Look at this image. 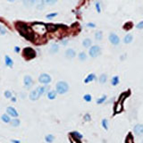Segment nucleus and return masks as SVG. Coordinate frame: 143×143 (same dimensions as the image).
I'll return each mask as SVG.
<instances>
[{
	"label": "nucleus",
	"instance_id": "f257e3e1",
	"mask_svg": "<svg viewBox=\"0 0 143 143\" xmlns=\"http://www.w3.org/2000/svg\"><path fill=\"white\" fill-rule=\"evenodd\" d=\"M17 26L19 31L20 33L22 34L23 37L26 38L27 39H33V35L31 34V29L27 26V24L23 23V22H18L16 24Z\"/></svg>",
	"mask_w": 143,
	"mask_h": 143
},
{
	"label": "nucleus",
	"instance_id": "f03ea898",
	"mask_svg": "<svg viewBox=\"0 0 143 143\" xmlns=\"http://www.w3.org/2000/svg\"><path fill=\"white\" fill-rule=\"evenodd\" d=\"M68 90H69V85H68V83L65 82V81H61L56 83V91L57 92V94L63 95V94H65Z\"/></svg>",
	"mask_w": 143,
	"mask_h": 143
},
{
	"label": "nucleus",
	"instance_id": "7ed1b4c3",
	"mask_svg": "<svg viewBox=\"0 0 143 143\" xmlns=\"http://www.w3.org/2000/svg\"><path fill=\"white\" fill-rule=\"evenodd\" d=\"M31 29L39 35L45 34L46 31H47V25L41 23V22H35V23H33L32 25H31Z\"/></svg>",
	"mask_w": 143,
	"mask_h": 143
},
{
	"label": "nucleus",
	"instance_id": "20e7f679",
	"mask_svg": "<svg viewBox=\"0 0 143 143\" xmlns=\"http://www.w3.org/2000/svg\"><path fill=\"white\" fill-rule=\"evenodd\" d=\"M89 54L91 57L95 58L101 54V48H100L99 46H92V47L90 48Z\"/></svg>",
	"mask_w": 143,
	"mask_h": 143
},
{
	"label": "nucleus",
	"instance_id": "39448f33",
	"mask_svg": "<svg viewBox=\"0 0 143 143\" xmlns=\"http://www.w3.org/2000/svg\"><path fill=\"white\" fill-rule=\"evenodd\" d=\"M23 56L28 59H31V58H34L36 56V52L31 47H25L23 49Z\"/></svg>",
	"mask_w": 143,
	"mask_h": 143
},
{
	"label": "nucleus",
	"instance_id": "423d86ee",
	"mask_svg": "<svg viewBox=\"0 0 143 143\" xmlns=\"http://www.w3.org/2000/svg\"><path fill=\"white\" fill-rule=\"evenodd\" d=\"M51 81H52V78L50 77V75L47 74V73H42V74L39 75V82L42 84H45V85L50 83Z\"/></svg>",
	"mask_w": 143,
	"mask_h": 143
},
{
	"label": "nucleus",
	"instance_id": "0eeeda50",
	"mask_svg": "<svg viewBox=\"0 0 143 143\" xmlns=\"http://www.w3.org/2000/svg\"><path fill=\"white\" fill-rule=\"evenodd\" d=\"M6 114H7L9 116L14 117V118H17V117L19 116L18 112L16 111V109L13 106H8L7 108H6Z\"/></svg>",
	"mask_w": 143,
	"mask_h": 143
},
{
	"label": "nucleus",
	"instance_id": "6e6552de",
	"mask_svg": "<svg viewBox=\"0 0 143 143\" xmlns=\"http://www.w3.org/2000/svg\"><path fill=\"white\" fill-rule=\"evenodd\" d=\"M133 132L137 136H142L143 135V124L141 123H137L133 128Z\"/></svg>",
	"mask_w": 143,
	"mask_h": 143
},
{
	"label": "nucleus",
	"instance_id": "1a4fd4ad",
	"mask_svg": "<svg viewBox=\"0 0 143 143\" xmlns=\"http://www.w3.org/2000/svg\"><path fill=\"white\" fill-rule=\"evenodd\" d=\"M108 39H109V41H110L111 43H112L113 45H115V46H117L120 43L119 37L116 34H115V33H110V34H109Z\"/></svg>",
	"mask_w": 143,
	"mask_h": 143
},
{
	"label": "nucleus",
	"instance_id": "9d476101",
	"mask_svg": "<svg viewBox=\"0 0 143 143\" xmlns=\"http://www.w3.org/2000/svg\"><path fill=\"white\" fill-rule=\"evenodd\" d=\"M23 83H24V86L27 88V89H30L33 84L32 78H31V76H29V75H26L23 79Z\"/></svg>",
	"mask_w": 143,
	"mask_h": 143
},
{
	"label": "nucleus",
	"instance_id": "9b49d317",
	"mask_svg": "<svg viewBox=\"0 0 143 143\" xmlns=\"http://www.w3.org/2000/svg\"><path fill=\"white\" fill-rule=\"evenodd\" d=\"M39 97H40V95H39V91H38V90L36 89V90H32V91L31 92V94H30V99L31 100H33V101H35V100L39 99Z\"/></svg>",
	"mask_w": 143,
	"mask_h": 143
},
{
	"label": "nucleus",
	"instance_id": "f8f14e48",
	"mask_svg": "<svg viewBox=\"0 0 143 143\" xmlns=\"http://www.w3.org/2000/svg\"><path fill=\"white\" fill-rule=\"evenodd\" d=\"M75 56H76V53H75V51L73 49V48H69V49L66 50L65 56H66L67 58H69V59H72V58L75 57Z\"/></svg>",
	"mask_w": 143,
	"mask_h": 143
},
{
	"label": "nucleus",
	"instance_id": "ddd939ff",
	"mask_svg": "<svg viewBox=\"0 0 143 143\" xmlns=\"http://www.w3.org/2000/svg\"><path fill=\"white\" fill-rule=\"evenodd\" d=\"M96 79V75L94 74V73H90V74L88 75L87 77L85 78V80H84V83H90L91 82V81H93L94 80Z\"/></svg>",
	"mask_w": 143,
	"mask_h": 143
},
{
	"label": "nucleus",
	"instance_id": "4468645a",
	"mask_svg": "<svg viewBox=\"0 0 143 143\" xmlns=\"http://www.w3.org/2000/svg\"><path fill=\"white\" fill-rule=\"evenodd\" d=\"M47 98L50 100H53L55 98H56V96H57V92L56 91V90H49V91L47 92Z\"/></svg>",
	"mask_w": 143,
	"mask_h": 143
},
{
	"label": "nucleus",
	"instance_id": "2eb2a0df",
	"mask_svg": "<svg viewBox=\"0 0 143 143\" xmlns=\"http://www.w3.org/2000/svg\"><path fill=\"white\" fill-rule=\"evenodd\" d=\"M5 65L8 67H13V65H14V61L12 60V58L10 57L9 56H5Z\"/></svg>",
	"mask_w": 143,
	"mask_h": 143
},
{
	"label": "nucleus",
	"instance_id": "dca6fc26",
	"mask_svg": "<svg viewBox=\"0 0 143 143\" xmlns=\"http://www.w3.org/2000/svg\"><path fill=\"white\" fill-rule=\"evenodd\" d=\"M22 2L26 7H31L35 4L36 0H22Z\"/></svg>",
	"mask_w": 143,
	"mask_h": 143
},
{
	"label": "nucleus",
	"instance_id": "f3484780",
	"mask_svg": "<svg viewBox=\"0 0 143 143\" xmlns=\"http://www.w3.org/2000/svg\"><path fill=\"white\" fill-rule=\"evenodd\" d=\"M132 39H133V37H132V35L127 34L124 38H123V42H124L125 44H130L132 41Z\"/></svg>",
	"mask_w": 143,
	"mask_h": 143
},
{
	"label": "nucleus",
	"instance_id": "a211bd4d",
	"mask_svg": "<svg viewBox=\"0 0 143 143\" xmlns=\"http://www.w3.org/2000/svg\"><path fill=\"white\" fill-rule=\"evenodd\" d=\"M58 50H59V47H58L57 44H53V45L51 46V47H50V53L56 54L58 52Z\"/></svg>",
	"mask_w": 143,
	"mask_h": 143
},
{
	"label": "nucleus",
	"instance_id": "6ab92c4d",
	"mask_svg": "<svg viewBox=\"0 0 143 143\" xmlns=\"http://www.w3.org/2000/svg\"><path fill=\"white\" fill-rule=\"evenodd\" d=\"M1 119H2V121H3L4 123H11V118H10V116L7 115V114H5V115H2V116H1Z\"/></svg>",
	"mask_w": 143,
	"mask_h": 143
},
{
	"label": "nucleus",
	"instance_id": "aec40b11",
	"mask_svg": "<svg viewBox=\"0 0 143 143\" xmlns=\"http://www.w3.org/2000/svg\"><path fill=\"white\" fill-rule=\"evenodd\" d=\"M71 135L73 136V138L76 139V140H81V139H82V134H81L80 132H71Z\"/></svg>",
	"mask_w": 143,
	"mask_h": 143
},
{
	"label": "nucleus",
	"instance_id": "412c9836",
	"mask_svg": "<svg viewBox=\"0 0 143 143\" xmlns=\"http://www.w3.org/2000/svg\"><path fill=\"white\" fill-rule=\"evenodd\" d=\"M106 81H107V75L105 74V73H102V74L99 76V79H98V81H99V83L104 84V83L106 82Z\"/></svg>",
	"mask_w": 143,
	"mask_h": 143
},
{
	"label": "nucleus",
	"instance_id": "4be33fe9",
	"mask_svg": "<svg viewBox=\"0 0 143 143\" xmlns=\"http://www.w3.org/2000/svg\"><path fill=\"white\" fill-rule=\"evenodd\" d=\"M120 82V79L119 77L117 76V75H115V76H114L112 78V81H111V84H112L113 86H117Z\"/></svg>",
	"mask_w": 143,
	"mask_h": 143
},
{
	"label": "nucleus",
	"instance_id": "5701e85b",
	"mask_svg": "<svg viewBox=\"0 0 143 143\" xmlns=\"http://www.w3.org/2000/svg\"><path fill=\"white\" fill-rule=\"evenodd\" d=\"M37 90H38V91H39V95L41 96V95H43V94L45 93V92L48 90V87H47V86H42V87L37 88Z\"/></svg>",
	"mask_w": 143,
	"mask_h": 143
},
{
	"label": "nucleus",
	"instance_id": "b1692460",
	"mask_svg": "<svg viewBox=\"0 0 143 143\" xmlns=\"http://www.w3.org/2000/svg\"><path fill=\"white\" fill-rule=\"evenodd\" d=\"M91 44H92V41H91V39H85L82 41V45L84 47H90V46H91Z\"/></svg>",
	"mask_w": 143,
	"mask_h": 143
},
{
	"label": "nucleus",
	"instance_id": "393cba45",
	"mask_svg": "<svg viewBox=\"0 0 143 143\" xmlns=\"http://www.w3.org/2000/svg\"><path fill=\"white\" fill-rule=\"evenodd\" d=\"M45 140L47 141V143H52L55 140V137L54 135H52V134H48L45 137Z\"/></svg>",
	"mask_w": 143,
	"mask_h": 143
},
{
	"label": "nucleus",
	"instance_id": "a878e982",
	"mask_svg": "<svg viewBox=\"0 0 143 143\" xmlns=\"http://www.w3.org/2000/svg\"><path fill=\"white\" fill-rule=\"evenodd\" d=\"M47 30L50 31H55L57 30V25H54V24H47Z\"/></svg>",
	"mask_w": 143,
	"mask_h": 143
},
{
	"label": "nucleus",
	"instance_id": "bb28decb",
	"mask_svg": "<svg viewBox=\"0 0 143 143\" xmlns=\"http://www.w3.org/2000/svg\"><path fill=\"white\" fill-rule=\"evenodd\" d=\"M20 123H21V122L19 119H14L11 121V125L14 126V127H18V126L20 125Z\"/></svg>",
	"mask_w": 143,
	"mask_h": 143
},
{
	"label": "nucleus",
	"instance_id": "cd10ccee",
	"mask_svg": "<svg viewBox=\"0 0 143 143\" xmlns=\"http://www.w3.org/2000/svg\"><path fill=\"white\" fill-rule=\"evenodd\" d=\"M103 38V34H102V31H97V32L95 33V39H97V40H101Z\"/></svg>",
	"mask_w": 143,
	"mask_h": 143
},
{
	"label": "nucleus",
	"instance_id": "c85d7f7f",
	"mask_svg": "<svg viewBox=\"0 0 143 143\" xmlns=\"http://www.w3.org/2000/svg\"><path fill=\"white\" fill-rule=\"evenodd\" d=\"M106 96L104 95V96H102L101 98H98V99L97 100V104H98V105H101L104 102H106Z\"/></svg>",
	"mask_w": 143,
	"mask_h": 143
},
{
	"label": "nucleus",
	"instance_id": "c756f323",
	"mask_svg": "<svg viewBox=\"0 0 143 143\" xmlns=\"http://www.w3.org/2000/svg\"><path fill=\"white\" fill-rule=\"evenodd\" d=\"M79 59L81 61H85L87 59V55H86L85 52H81L79 54Z\"/></svg>",
	"mask_w": 143,
	"mask_h": 143
},
{
	"label": "nucleus",
	"instance_id": "7c9ffc66",
	"mask_svg": "<svg viewBox=\"0 0 143 143\" xmlns=\"http://www.w3.org/2000/svg\"><path fill=\"white\" fill-rule=\"evenodd\" d=\"M101 123H102V127L104 128L105 130H108V121H107V119H103Z\"/></svg>",
	"mask_w": 143,
	"mask_h": 143
},
{
	"label": "nucleus",
	"instance_id": "2f4dec72",
	"mask_svg": "<svg viewBox=\"0 0 143 143\" xmlns=\"http://www.w3.org/2000/svg\"><path fill=\"white\" fill-rule=\"evenodd\" d=\"M44 4H45V1H44V0H39V1L38 2V4H37V8L38 9H39V10L43 9Z\"/></svg>",
	"mask_w": 143,
	"mask_h": 143
},
{
	"label": "nucleus",
	"instance_id": "473e14b6",
	"mask_svg": "<svg viewBox=\"0 0 143 143\" xmlns=\"http://www.w3.org/2000/svg\"><path fill=\"white\" fill-rule=\"evenodd\" d=\"M83 99L85 100L86 102H90L92 100V97L90 94H86V95L83 96Z\"/></svg>",
	"mask_w": 143,
	"mask_h": 143
},
{
	"label": "nucleus",
	"instance_id": "72a5a7b5",
	"mask_svg": "<svg viewBox=\"0 0 143 143\" xmlns=\"http://www.w3.org/2000/svg\"><path fill=\"white\" fill-rule=\"evenodd\" d=\"M4 95H5V97L6 98H10L11 99V98H12V92L10 91V90H5V93H4Z\"/></svg>",
	"mask_w": 143,
	"mask_h": 143
},
{
	"label": "nucleus",
	"instance_id": "f704fd0d",
	"mask_svg": "<svg viewBox=\"0 0 143 143\" xmlns=\"http://www.w3.org/2000/svg\"><path fill=\"white\" fill-rule=\"evenodd\" d=\"M44 1L47 5H54V4H56L57 2V0H44Z\"/></svg>",
	"mask_w": 143,
	"mask_h": 143
},
{
	"label": "nucleus",
	"instance_id": "c9c22d12",
	"mask_svg": "<svg viewBox=\"0 0 143 143\" xmlns=\"http://www.w3.org/2000/svg\"><path fill=\"white\" fill-rule=\"evenodd\" d=\"M57 15V13H52V14H49L47 15V19H52L54 17H56V16Z\"/></svg>",
	"mask_w": 143,
	"mask_h": 143
},
{
	"label": "nucleus",
	"instance_id": "e433bc0d",
	"mask_svg": "<svg viewBox=\"0 0 143 143\" xmlns=\"http://www.w3.org/2000/svg\"><path fill=\"white\" fill-rule=\"evenodd\" d=\"M6 33V31H5V29L4 28L2 25H0V35H5Z\"/></svg>",
	"mask_w": 143,
	"mask_h": 143
},
{
	"label": "nucleus",
	"instance_id": "4c0bfd02",
	"mask_svg": "<svg viewBox=\"0 0 143 143\" xmlns=\"http://www.w3.org/2000/svg\"><path fill=\"white\" fill-rule=\"evenodd\" d=\"M96 9H97V11H98V13L101 12V9H100V5H99V3H98V2H97V3H96Z\"/></svg>",
	"mask_w": 143,
	"mask_h": 143
},
{
	"label": "nucleus",
	"instance_id": "58836bf2",
	"mask_svg": "<svg viewBox=\"0 0 143 143\" xmlns=\"http://www.w3.org/2000/svg\"><path fill=\"white\" fill-rule=\"evenodd\" d=\"M136 27H137V29H140H140H143V21L142 22H139Z\"/></svg>",
	"mask_w": 143,
	"mask_h": 143
},
{
	"label": "nucleus",
	"instance_id": "ea45409f",
	"mask_svg": "<svg viewBox=\"0 0 143 143\" xmlns=\"http://www.w3.org/2000/svg\"><path fill=\"white\" fill-rule=\"evenodd\" d=\"M132 27V22H129L128 24H125L124 25V30H130V28Z\"/></svg>",
	"mask_w": 143,
	"mask_h": 143
},
{
	"label": "nucleus",
	"instance_id": "a19ab883",
	"mask_svg": "<svg viewBox=\"0 0 143 143\" xmlns=\"http://www.w3.org/2000/svg\"><path fill=\"white\" fill-rule=\"evenodd\" d=\"M84 120H85V121H90V115L89 114H86L85 116H84Z\"/></svg>",
	"mask_w": 143,
	"mask_h": 143
},
{
	"label": "nucleus",
	"instance_id": "79ce46f5",
	"mask_svg": "<svg viewBox=\"0 0 143 143\" xmlns=\"http://www.w3.org/2000/svg\"><path fill=\"white\" fill-rule=\"evenodd\" d=\"M87 26H88V27H91V28H94V27H95L96 25L94 24V23H91V22H90V23H88V24H87Z\"/></svg>",
	"mask_w": 143,
	"mask_h": 143
},
{
	"label": "nucleus",
	"instance_id": "37998d69",
	"mask_svg": "<svg viewBox=\"0 0 143 143\" xmlns=\"http://www.w3.org/2000/svg\"><path fill=\"white\" fill-rule=\"evenodd\" d=\"M14 51L17 52V53H18V52H20V47H14Z\"/></svg>",
	"mask_w": 143,
	"mask_h": 143
},
{
	"label": "nucleus",
	"instance_id": "c03bdc74",
	"mask_svg": "<svg viewBox=\"0 0 143 143\" xmlns=\"http://www.w3.org/2000/svg\"><path fill=\"white\" fill-rule=\"evenodd\" d=\"M12 142L13 143H21L20 140H12Z\"/></svg>",
	"mask_w": 143,
	"mask_h": 143
},
{
	"label": "nucleus",
	"instance_id": "a18cd8bd",
	"mask_svg": "<svg viewBox=\"0 0 143 143\" xmlns=\"http://www.w3.org/2000/svg\"><path fill=\"white\" fill-rule=\"evenodd\" d=\"M11 100H12L13 102H15V101H16V98H14V97H12V98H11Z\"/></svg>",
	"mask_w": 143,
	"mask_h": 143
},
{
	"label": "nucleus",
	"instance_id": "49530a36",
	"mask_svg": "<svg viewBox=\"0 0 143 143\" xmlns=\"http://www.w3.org/2000/svg\"><path fill=\"white\" fill-rule=\"evenodd\" d=\"M63 44H64V45H66V44H67V40H64V41H63Z\"/></svg>",
	"mask_w": 143,
	"mask_h": 143
},
{
	"label": "nucleus",
	"instance_id": "de8ad7c7",
	"mask_svg": "<svg viewBox=\"0 0 143 143\" xmlns=\"http://www.w3.org/2000/svg\"><path fill=\"white\" fill-rule=\"evenodd\" d=\"M8 1H10V2H14V0H8Z\"/></svg>",
	"mask_w": 143,
	"mask_h": 143
},
{
	"label": "nucleus",
	"instance_id": "09e8293b",
	"mask_svg": "<svg viewBox=\"0 0 143 143\" xmlns=\"http://www.w3.org/2000/svg\"><path fill=\"white\" fill-rule=\"evenodd\" d=\"M141 143H143V140H142V141H141Z\"/></svg>",
	"mask_w": 143,
	"mask_h": 143
}]
</instances>
